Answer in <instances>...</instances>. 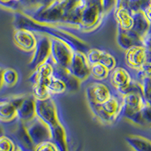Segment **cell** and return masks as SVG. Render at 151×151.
Listing matches in <instances>:
<instances>
[{
    "instance_id": "20",
    "label": "cell",
    "mask_w": 151,
    "mask_h": 151,
    "mask_svg": "<svg viewBox=\"0 0 151 151\" xmlns=\"http://www.w3.org/2000/svg\"><path fill=\"white\" fill-rule=\"evenodd\" d=\"M125 141L132 151H151V141L143 136L129 134Z\"/></svg>"
},
{
    "instance_id": "11",
    "label": "cell",
    "mask_w": 151,
    "mask_h": 151,
    "mask_svg": "<svg viewBox=\"0 0 151 151\" xmlns=\"http://www.w3.org/2000/svg\"><path fill=\"white\" fill-rule=\"evenodd\" d=\"M14 42L20 49L26 52H33L37 42V37L33 31L27 29H14Z\"/></svg>"
},
{
    "instance_id": "33",
    "label": "cell",
    "mask_w": 151,
    "mask_h": 151,
    "mask_svg": "<svg viewBox=\"0 0 151 151\" xmlns=\"http://www.w3.org/2000/svg\"><path fill=\"white\" fill-rule=\"evenodd\" d=\"M2 71H3V68L0 67V90L2 89V88L3 87V83H2Z\"/></svg>"
},
{
    "instance_id": "16",
    "label": "cell",
    "mask_w": 151,
    "mask_h": 151,
    "mask_svg": "<svg viewBox=\"0 0 151 151\" xmlns=\"http://www.w3.org/2000/svg\"><path fill=\"white\" fill-rule=\"evenodd\" d=\"M116 42L119 46L125 51L134 45H143L141 38L131 29L117 28Z\"/></svg>"
},
{
    "instance_id": "26",
    "label": "cell",
    "mask_w": 151,
    "mask_h": 151,
    "mask_svg": "<svg viewBox=\"0 0 151 151\" xmlns=\"http://www.w3.org/2000/svg\"><path fill=\"white\" fill-rule=\"evenodd\" d=\"M17 144L13 139L5 134L0 137V151H17Z\"/></svg>"
},
{
    "instance_id": "19",
    "label": "cell",
    "mask_w": 151,
    "mask_h": 151,
    "mask_svg": "<svg viewBox=\"0 0 151 151\" xmlns=\"http://www.w3.org/2000/svg\"><path fill=\"white\" fill-rule=\"evenodd\" d=\"M133 16V24L131 29L142 39L146 36L151 27V24L145 15L144 12H137L132 13Z\"/></svg>"
},
{
    "instance_id": "27",
    "label": "cell",
    "mask_w": 151,
    "mask_h": 151,
    "mask_svg": "<svg viewBox=\"0 0 151 151\" xmlns=\"http://www.w3.org/2000/svg\"><path fill=\"white\" fill-rule=\"evenodd\" d=\"M143 90V98L145 104L151 106V79H147L141 81Z\"/></svg>"
},
{
    "instance_id": "15",
    "label": "cell",
    "mask_w": 151,
    "mask_h": 151,
    "mask_svg": "<svg viewBox=\"0 0 151 151\" xmlns=\"http://www.w3.org/2000/svg\"><path fill=\"white\" fill-rule=\"evenodd\" d=\"M112 87L116 91L129 85L132 82L131 74L126 69L122 67H116L110 71L109 77Z\"/></svg>"
},
{
    "instance_id": "12",
    "label": "cell",
    "mask_w": 151,
    "mask_h": 151,
    "mask_svg": "<svg viewBox=\"0 0 151 151\" xmlns=\"http://www.w3.org/2000/svg\"><path fill=\"white\" fill-rule=\"evenodd\" d=\"M86 55L90 65L94 64H101L110 70H112L114 67H116L117 61L115 57L105 50L90 48Z\"/></svg>"
},
{
    "instance_id": "13",
    "label": "cell",
    "mask_w": 151,
    "mask_h": 151,
    "mask_svg": "<svg viewBox=\"0 0 151 151\" xmlns=\"http://www.w3.org/2000/svg\"><path fill=\"white\" fill-rule=\"evenodd\" d=\"M36 116V99L33 94H25L17 109V119L27 123Z\"/></svg>"
},
{
    "instance_id": "34",
    "label": "cell",
    "mask_w": 151,
    "mask_h": 151,
    "mask_svg": "<svg viewBox=\"0 0 151 151\" xmlns=\"http://www.w3.org/2000/svg\"><path fill=\"white\" fill-rule=\"evenodd\" d=\"M5 134V129H4L3 125L0 123V137Z\"/></svg>"
},
{
    "instance_id": "7",
    "label": "cell",
    "mask_w": 151,
    "mask_h": 151,
    "mask_svg": "<svg viewBox=\"0 0 151 151\" xmlns=\"http://www.w3.org/2000/svg\"><path fill=\"white\" fill-rule=\"evenodd\" d=\"M24 125L34 146L44 141L52 140L51 128L37 116L29 122L24 123Z\"/></svg>"
},
{
    "instance_id": "1",
    "label": "cell",
    "mask_w": 151,
    "mask_h": 151,
    "mask_svg": "<svg viewBox=\"0 0 151 151\" xmlns=\"http://www.w3.org/2000/svg\"><path fill=\"white\" fill-rule=\"evenodd\" d=\"M13 25L14 29H27L35 33H42L50 37L57 38L68 44L74 51H79L86 54L89 48V45L78 36L68 31L58 27V26L37 22L27 14L20 11H16L14 14Z\"/></svg>"
},
{
    "instance_id": "14",
    "label": "cell",
    "mask_w": 151,
    "mask_h": 151,
    "mask_svg": "<svg viewBox=\"0 0 151 151\" xmlns=\"http://www.w3.org/2000/svg\"><path fill=\"white\" fill-rule=\"evenodd\" d=\"M125 52V64L132 70H137L146 61L147 48L144 45H134Z\"/></svg>"
},
{
    "instance_id": "24",
    "label": "cell",
    "mask_w": 151,
    "mask_h": 151,
    "mask_svg": "<svg viewBox=\"0 0 151 151\" xmlns=\"http://www.w3.org/2000/svg\"><path fill=\"white\" fill-rule=\"evenodd\" d=\"M110 70L101 64H94L90 65V76L97 81H104L109 77Z\"/></svg>"
},
{
    "instance_id": "35",
    "label": "cell",
    "mask_w": 151,
    "mask_h": 151,
    "mask_svg": "<svg viewBox=\"0 0 151 151\" xmlns=\"http://www.w3.org/2000/svg\"><path fill=\"white\" fill-rule=\"evenodd\" d=\"M17 151H24V150H22L20 149V148L18 147V149H17Z\"/></svg>"
},
{
    "instance_id": "8",
    "label": "cell",
    "mask_w": 151,
    "mask_h": 151,
    "mask_svg": "<svg viewBox=\"0 0 151 151\" xmlns=\"http://www.w3.org/2000/svg\"><path fill=\"white\" fill-rule=\"evenodd\" d=\"M113 95L111 88L101 81L90 83L86 88V96L88 105L101 104Z\"/></svg>"
},
{
    "instance_id": "28",
    "label": "cell",
    "mask_w": 151,
    "mask_h": 151,
    "mask_svg": "<svg viewBox=\"0 0 151 151\" xmlns=\"http://www.w3.org/2000/svg\"><path fill=\"white\" fill-rule=\"evenodd\" d=\"M137 76L141 81L151 79V64L144 63L137 70Z\"/></svg>"
},
{
    "instance_id": "9",
    "label": "cell",
    "mask_w": 151,
    "mask_h": 151,
    "mask_svg": "<svg viewBox=\"0 0 151 151\" xmlns=\"http://www.w3.org/2000/svg\"><path fill=\"white\" fill-rule=\"evenodd\" d=\"M68 70L80 83L88 79L90 76V64L86 54L74 51Z\"/></svg>"
},
{
    "instance_id": "18",
    "label": "cell",
    "mask_w": 151,
    "mask_h": 151,
    "mask_svg": "<svg viewBox=\"0 0 151 151\" xmlns=\"http://www.w3.org/2000/svg\"><path fill=\"white\" fill-rule=\"evenodd\" d=\"M114 18L118 24V27L122 29H129L133 24L132 13L125 6L119 4L114 5Z\"/></svg>"
},
{
    "instance_id": "22",
    "label": "cell",
    "mask_w": 151,
    "mask_h": 151,
    "mask_svg": "<svg viewBox=\"0 0 151 151\" xmlns=\"http://www.w3.org/2000/svg\"><path fill=\"white\" fill-rule=\"evenodd\" d=\"M51 130H52V141L56 144L59 151H69L65 129L61 122L55 125Z\"/></svg>"
},
{
    "instance_id": "2",
    "label": "cell",
    "mask_w": 151,
    "mask_h": 151,
    "mask_svg": "<svg viewBox=\"0 0 151 151\" xmlns=\"http://www.w3.org/2000/svg\"><path fill=\"white\" fill-rule=\"evenodd\" d=\"M91 113L101 123L112 125L122 115V98L119 94H113V96L98 105H88Z\"/></svg>"
},
{
    "instance_id": "10",
    "label": "cell",
    "mask_w": 151,
    "mask_h": 151,
    "mask_svg": "<svg viewBox=\"0 0 151 151\" xmlns=\"http://www.w3.org/2000/svg\"><path fill=\"white\" fill-rule=\"evenodd\" d=\"M24 95H15L0 101V122H11L17 119V106Z\"/></svg>"
},
{
    "instance_id": "23",
    "label": "cell",
    "mask_w": 151,
    "mask_h": 151,
    "mask_svg": "<svg viewBox=\"0 0 151 151\" xmlns=\"http://www.w3.org/2000/svg\"><path fill=\"white\" fill-rule=\"evenodd\" d=\"M47 88L51 95L64 94L67 91V86L64 81L59 78L55 73L48 79Z\"/></svg>"
},
{
    "instance_id": "5",
    "label": "cell",
    "mask_w": 151,
    "mask_h": 151,
    "mask_svg": "<svg viewBox=\"0 0 151 151\" xmlns=\"http://www.w3.org/2000/svg\"><path fill=\"white\" fill-rule=\"evenodd\" d=\"M36 116L46 123L51 129L60 123L57 105L52 97L43 100H36Z\"/></svg>"
},
{
    "instance_id": "17",
    "label": "cell",
    "mask_w": 151,
    "mask_h": 151,
    "mask_svg": "<svg viewBox=\"0 0 151 151\" xmlns=\"http://www.w3.org/2000/svg\"><path fill=\"white\" fill-rule=\"evenodd\" d=\"M14 137L16 140V144L20 149L24 151H33L34 144L28 135L26 127L24 122L19 121L17 127L13 132Z\"/></svg>"
},
{
    "instance_id": "29",
    "label": "cell",
    "mask_w": 151,
    "mask_h": 151,
    "mask_svg": "<svg viewBox=\"0 0 151 151\" xmlns=\"http://www.w3.org/2000/svg\"><path fill=\"white\" fill-rule=\"evenodd\" d=\"M33 151H59L56 144L52 141H44L35 146Z\"/></svg>"
},
{
    "instance_id": "6",
    "label": "cell",
    "mask_w": 151,
    "mask_h": 151,
    "mask_svg": "<svg viewBox=\"0 0 151 151\" xmlns=\"http://www.w3.org/2000/svg\"><path fill=\"white\" fill-rule=\"evenodd\" d=\"M36 37V47L28 64V67L31 70H34L51 58V37L42 33H38Z\"/></svg>"
},
{
    "instance_id": "3",
    "label": "cell",
    "mask_w": 151,
    "mask_h": 151,
    "mask_svg": "<svg viewBox=\"0 0 151 151\" xmlns=\"http://www.w3.org/2000/svg\"><path fill=\"white\" fill-rule=\"evenodd\" d=\"M122 115L134 125L144 126L141 116V110L145 105L143 92H130L121 96Z\"/></svg>"
},
{
    "instance_id": "32",
    "label": "cell",
    "mask_w": 151,
    "mask_h": 151,
    "mask_svg": "<svg viewBox=\"0 0 151 151\" xmlns=\"http://www.w3.org/2000/svg\"><path fill=\"white\" fill-rule=\"evenodd\" d=\"M145 63H148V64H151V49H150V48H147L146 61H145Z\"/></svg>"
},
{
    "instance_id": "31",
    "label": "cell",
    "mask_w": 151,
    "mask_h": 151,
    "mask_svg": "<svg viewBox=\"0 0 151 151\" xmlns=\"http://www.w3.org/2000/svg\"><path fill=\"white\" fill-rule=\"evenodd\" d=\"M144 12L151 24V0L149 1V3H148L146 9L144 10Z\"/></svg>"
},
{
    "instance_id": "25",
    "label": "cell",
    "mask_w": 151,
    "mask_h": 151,
    "mask_svg": "<svg viewBox=\"0 0 151 151\" xmlns=\"http://www.w3.org/2000/svg\"><path fill=\"white\" fill-rule=\"evenodd\" d=\"M18 73L17 70L11 67L3 68L2 74V80L3 86L7 87H13L17 84L18 81Z\"/></svg>"
},
{
    "instance_id": "21",
    "label": "cell",
    "mask_w": 151,
    "mask_h": 151,
    "mask_svg": "<svg viewBox=\"0 0 151 151\" xmlns=\"http://www.w3.org/2000/svg\"><path fill=\"white\" fill-rule=\"evenodd\" d=\"M55 73L64 81L67 86V91H76L79 90L80 82L71 74L68 68L55 66Z\"/></svg>"
},
{
    "instance_id": "4",
    "label": "cell",
    "mask_w": 151,
    "mask_h": 151,
    "mask_svg": "<svg viewBox=\"0 0 151 151\" xmlns=\"http://www.w3.org/2000/svg\"><path fill=\"white\" fill-rule=\"evenodd\" d=\"M74 50L65 42L51 37V60L56 67L68 68Z\"/></svg>"
},
{
    "instance_id": "30",
    "label": "cell",
    "mask_w": 151,
    "mask_h": 151,
    "mask_svg": "<svg viewBox=\"0 0 151 151\" xmlns=\"http://www.w3.org/2000/svg\"><path fill=\"white\" fill-rule=\"evenodd\" d=\"M141 116L144 126L151 127V106L145 104L141 110Z\"/></svg>"
}]
</instances>
